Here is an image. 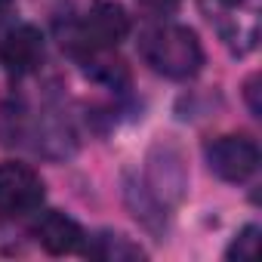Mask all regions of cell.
Returning a JSON list of instances; mask_svg holds the SVG:
<instances>
[{
  "mask_svg": "<svg viewBox=\"0 0 262 262\" xmlns=\"http://www.w3.org/2000/svg\"><path fill=\"white\" fill-rule=\"evenodd\" d=\"M139 53L158 74L170 80H188L204 65V50H201L198 34L173 22L148 25L139 34Z\"/></svg>",
  "mask_w": 262,
  "mask_h": 262,
  "instance_id": "1",
  "label": "cell"
},
{
  "mask_svg": "<svg viewBox=\"0 0 262 262\" xmlns=\"http://www.w3.org/2000/svg\"><path fill=\"white\" fill-rule=\"evenodd\" d=\"M201 13L234 56L256 50L262 0H201Z\"/></svg>",
  "mask_w": 262,
  "mask_h": 262,
  "instance_id": "2",
  "label": "cell"
},
{
  "mask_svg": "<svg viewBox=\"0 0 262 262\" xmlns=\"http://www.w3.org/2000/svg\"><path fill=\"white\" fill-rule=\"evenodd\" d=\"M210 170L225 182H247L259 170V148L247 136H219L207 145Z\"/></svg>",
  "mask_w": 262,
  "mask_h": 262,
  "instance_id": "3",
  "label": "cell"
},
{
  "mask_svg": "<svg viewBox=\"0 0 262 262\" xmlns=\"http://www.w3.org/2000/svg\"><path fill=\"white\" fill-rule=\"evenodd\" d=\"M126 34H129V16L123 13V7L102 0V4L90 7V13L83 16V22L74 31V40L83 50H111Z\"/></svg>",
  "mask_w": 262,
  "mask_h": 262,
  "instance_id": "4",
  "label": "cell"
},
{
  "mask_svg": "<svg viewBox=\"0 0 262 262\" xmlns=\"http://www.w3.org/2000/svg\"><path fill=\"white\" fill-rule=\"evenodd\" d=\"M43 204V182L25 164H0V213L25 216Z\"/></svg>",
  "mask_w": 262,
  "mask_h": 262,
  "instance_id": "5",
  "label": "cell"
},
{
  "mask_svg": "<svg viewBox=\"0 0 262 262\" xmlns=\"http://www.w3.org/2000/svg\"><path fill=\"white\" fill-rule=\"evenodd\" d=\"M43 59V37L34 25H19L13 31H7L4 43H0V62L7 65L10 74L22 77L31 74Z\"/></svg>",
  "mask_w": 262,
  "mask_h": 262,
  "instance_id": "6",
  "label": "cell"
},
{
  "mask_svg": "<svg viewBox=\"0 0 262 262\" xmlns=\"http://www.w3.org/2000/svg\"><path fill=\"white\" fill-rule=\"evenodd\" d=\"M31 231H34L37 244H40L47 253H53V256L74 253V250L83 244V231H80V225H77L71 216L59 213V210H47V213H40Z\"/></svg>",
  "mask_w": 262,
  "mask_h": 262,
  "instance_id": "7",
  "label": "cell"
},
{
  "mask_svg": "<svg viewBox=\"0 0 262 262\" xmlns=\"http://www.w3.org/2000/svg\"><path fill=\"white\" fill-rule=\"evenodd\" d=\"M86 256L102 259V262H133V259H142L145 253H142V247H139V244H133L129 237L105 231V234H96V237L90 241Z\"/></svg>",
  "mask_w": 262,
  "mask_h": 262,
  "instance_id": "8",
  "label": "cell"
},
{
  "mask_svg": "<svg viewBox=\"0 0 262 262\" xmlns=\"http://www.w3.org/2000/svg\"><path fill=\"white\" fill-rule=\"evenodd\" d=\"M256 253H259V225H247V228H241V234L231 241V247H228V259H237V262H253L256 259Z\"/></svg>",
  "mask_w": 262,
  "mask_h": 262,
  "instance_id": "9",
  "label": "cell"
},
{
  "mask_svg": "<svg viewBox=\"0 0 262 262\" xmlns=\"http://www.w3.org/2000/svg\"><path fill=\"white\" fill-rule=\"evenodd\" d=\"M139 4H142L145 10L158 13V16H170V13L179 7V0H139Z\"/></svg>",
  "mask_w": 262,
  "mask_h": 262,
  "instance_id": "10",
  "label": "cell"
},
{
  "mask_svg": "<svg viewBox=\"0 0 262 262\" xmlns=\"http://www.w3.org/2000/svg\"><path fill=\"white\" fill-rule=\"evenodd\" d=\"M247 99H250L253 114H259V111H262V105H259V99H256V77H250V83H247Z\"/></svg>",
  "mask_w": 262,
  "mask_h": 262,
  "instance_id": "11",
  "label": "cell"
},
{
  "mask_svg": "<svg viewBox=\"0 0 262 262\" xmlns=\"http://www.w3.org/2000/svg\"><path fill=\"white\" fill-rule=\"evenodd\" d=\"M13 7H16V0H0V19L10 16V13H13Z\"/></svg>",
  "mask_w": 262,
  "mask_h": 262,
  "instance_id": "12",
  "label": "cell"
}]
</instances>
